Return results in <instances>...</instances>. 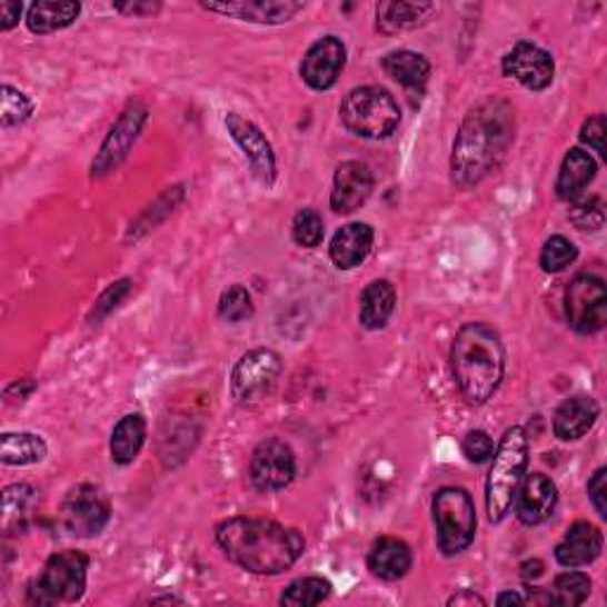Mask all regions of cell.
<instances>
[{"mask_svg": "<svg viewBox=\"0 0 607 607\" xmlns=\"http://www.w3.org/2000/svg\"><path fill=\"white\" fill-rule=\"evenodd\" d=\"M515 136L513 107L504 100H487L462 119L451 152V181L460 190L487 178L508 150Z\"/></svg>", "mask_w": 607, "mask_h": 607, "instance_id": "obj_2", "label": "cell"}, {"mask_svg": "<svg viewBox=\"0 0 607 607\" xmlns=\"http://www.w3.org/2000/svg\"><path fill=\"white\" fill-rule=\"evenodd\" d=\"M112 517L107 496L93 485L71 489L62 504V523L77 537H98Z\"/></svg>", "mask_w": 607, "mask_h": 607, "instance_id": "obj_11", "label": "cell"}, {"mask_svg": "<svg viewBox=\"0 0 607 607\" xmlns=\"http://www.w3.org/2000/svg\"><path fill=\"white\" fill-rule=\"evenodd\" d=\"M558 506V489L553 479L544 472L525 475L520 489L515 496V513L517 520L527 527H537L546 523Z\"/></svg>", "mask_w": 607, "mask_h": 607, "instance_id": "obj_16", "label": "cell"}, {"mask_svg": "<svg viewBox=\"0 0 607 607\" xmlns=\"http://www.w3.org/2000/svg\"><path fill=\"white\" fill-rule=\"evenodd\" d=\"M496 603L498 605H525L527 598L520 596V594H515V591H506V594H501L496 598Z\"/></svg>", "mask_w": 607, "mask_h": 607, "instance_id": "obj_45", "label": "cell"}, {"mask_svg": "<svg viewBox=\"0 0 607 607\" xmlns=\"http://www.w3.org/2000/svg\"><path fill=\"white\" fill-rule=\"evenodd\" d=\"M372 228L368 223H347L335 233L330 242V259L339 271H351L361 266L372 249Z\"/></svg>", "mask_w": 607, "mask_h": 607, "instance_id": "obj_20", "label": "cell"}, {"mask_svg": "<svg viewBox=\"0 0 607 607\" xmlns=\"http://www.w3.org/2000/svg\"><path fill=\"white\" fill-rule=\"evenodd\" d=\"M22 17V3H14V0H3L0 3V29L10 31L12 27L20 24Z\"/></svg>", "mask_w": 607, "mask_h": 607, "instance_id": "obj_42", "label": "cell"}, {"mask_svg": "<svg viewBox=\"0 0 607 607\" xmlns=\"http://www.w3.org/2000/svg\"><path fill=\"white\" fill-rule=\"evenodd\" d=\"M86 584L88 556L81 550H60L48 558L39 577L29 584L27 603L36 607L77 603L86 594Z\"/></svg>", "mask_w": 607, "mask_h": 607, "instance_id": "obj_5", "label": "cell"}, {"mask_svg": "<svg viewBox=\"0 0 607 607\" xmlns=\"http://www.w3.org/2000/svg\"><path fill=\"white\" fill-rule=\"evenodd\" d=\"M39 504V494L29 485H10L3 489V531H24Z\"/></svg>", "mask_w": 607, "mask_h": 607, "instance_id": "obj_29", "label": "cell"}, {"mask_svg": "<svg viewBox=\"0 0 607 607\" xmlns=\"http://www.w3.org/2000/svg\"><path fill=\"white\" fill-rule=\"evenodd\" d=\"M339 117L351 133L368 140L391 136L401 121L395 96L378 86H361L349 91L339 105Z\"/></svg>", "mask_w": 607, "mask_h": 607, "instance_id": "obj_6", "label": "cell"}, {"mask_svg": "<svg viewBox=\"0 0 607 607\" xmlns=\"http://www.w3.org/2000/svg\"><path fill=\"white\" fill-rule=\"evenodd\" d=\"M81 12L79 3H58V0H41L33 3L27 12V27L31 33H56L77 22Z\"/></svg>", "mask_w": 607, "mask_h": 607, "instance_id": "obj_28", "label": "cell"}, {"mask_svg": "<svg viewBox=\"0 0 607 607\" xmlns=\"http://www.w3.org/2000/svg\"><path fill=\"white\" fill-rule=\"evenodd\" d=\"M382 69L389 79H395L408 91H422L427 79H430V62L420 52L414 50H391L382 58Z\"/></svg>", "mask_w": 607, "mask_h": 607, "instance_id": "obj_25", "label": "cell"}, {"mask_svg": "<svg viewBox=\"0 0 607 607\" xmlns=\"http://www.w3.org/2000/svg\"><path fill=\"white\" fill-rule=\"evenodd\" d=\"M202 8L217 14L236 17L240 22L282 24L290 22L307 6L295 3V0H238V3H202Z\"/></svg>", "mask_w": 607, "mask_h": 607, "instance_id": "obj_18", "label": "cell"}, {"mask_svg": "<svg viewBox=\"0 0 607 607\" xmlns=\"http://www.w3.org/2000/svg\"><path fill=\"white\" fill-rule=\"evenodd\" d=\"M437 527V546L444 556H458L466 550L477 531V513L472 496L460 487H444L432 498Z\"/></svg>", "mask_w": 607, "mask_h": 607, "instance_id": "obj_7", "label": "cell"}, {"mask_svg": "<svg viewBox=\"0 0 607 607\" xmlns=\"http://www.w3.org/2000/svg\"><path fill=\"white\" fill-rule=\"evenodd\" d=\"M146 437H148L146 418H142L140 414L123 416L117 422L112 441H110V454L117 466H131V462L138 458L142 444H146Z\"/></svg>", "mask_w": 607, "mask_h": 607, "instance_id": "obj_27", "label": "cell"}, {"mask_svg": "<svg viewBox=\"0 0 607 607\" xmlns=\"http://www.w3.org/2000/svg\"><path fill=\"white\" fill-rule=\"evenodd\" d=\"M223 556L252 575H282L301 558L304 537L266 517H230L217 527Z\"/></svg>", "mask_w": 607, "mask_h": 607, "instance_id": "obj_1", "label": "cell"}, {"mask_svg": "<svg viewBox=\"0 0 607 607\" xmlns=\"http://www.w3.org/2000/svg\"><path fill=\"white\" fill-rule=\"evenodd\" d=\"M255 314L252 295L242 285H230V288L219 299V318L226 324H242Z\"/></svg>", "mask_w": 607, "mask_h": 607, "instance_id": "obj_34", "label": "cell"}, {"mask_svg": "<svg viewBox=\"0 0 607 607\" xmlns=\"http://www.w3.org/2000/svg\"><path fill=\"white\" fill-rule=\"evenodd\" d=\"M148 115L150 112L146 102L140 100L129 102L127 110L119 115V119L112 123L110 133H107L102 140V146L91 165L93 178H105L107 173L117 171L123 165V159L129 157L138 136L142 133V127H146Z\"/></svg>", "mask_w": 607, "mask_h": 607, "instance_id": "obj_9", "label": "cell"}, {"mask_svg": "<svg viewBox=\"0 0 607 607\" xmlns=\"http://www.w3.org/2000/svg\"><path fill=\"white\" fill-rule=\"evenodd\" d=\"M591 596V579L584 573H563L553 581V588L548 591V603L550 605H560V607H575L588 600Z\"/></svg>", "mask_w": 607, "mask_h": 607, "instance_id": "obj_31", "label": "cell"}, {"mask_svg": "<svg viewBox=\"0 0 607 607\" xmlns=\"http://www.w3.org/2000/svg\"><path fill=\"white\" fill-rule=\"evenodd\" d=\"M600 416V406L591 397H573L560 404L553 416V432L563 441L581 439Z\"/></svg>", "mask_w": 607, "mask_h": 607, "instance_id": "obj_21", "label": "cell"}, {"mask_svg": "<svg viewBox=\"0 0 607 607\" xmlns=\"http://www.w3.org/2000/svg\"><path fill=\"white\" fill-rule=\"evenodd\" d=\"M569 219L579 230H598L605 223V205L598 195L591 198H577L573 211H569Z\"/></svg>", "mask_w": 607, "mask_h": 607, "instance_id": "obj_37", "label": "cell"}, {"mask_svg": "<svg viewBox=\"0 0 607 607\" xmlns=\"http://www.w3.org/2000/svg\"><path fill=\"white\" fill-rule=\"evenodd\" d=\"M46 454L48 444L33 432H6L0 437V460L6 466H33L41 462Z\"/></svg>", "mask_w": 607, "mask_h": 607, "instance_id": "obj_30", "label": "cell"}, {"mask_svg": "<svg viewBox=\"0 0 607 607\" xmlns=\"http://www.w3.org/2000/svg\"><path fill=\"white\" fill-rule=\"evenodd\" d=\"M117 10L127 14H155L159 10V3H129V6H117Z\"/></svg>", "mask_w": 607, "mask_h": 607, "instance_id": "obj_44", "label": "cell"}, {"mask_svg": "<svg viewBox=\"0 0 607 607\" xmlns=\"http://www.w3.org/2000/svg\"><path fill=\"white\" fill-rule=\"evenodd\" d=\"M372 188H375V178L368 165L349 159V162H342L335 171L330 207L337 213H351L356 209H361L366 200L370 198Z\"/></svg>", "mask_w": 607, "mask_h": 607, "instance_id": "obj_17", "label": "cell"}, {"mask_svg": "<svg viewBox=\"0 0 607 607\" xmlns=\"http://www.w3.org/2000/svg\"><path fill=\"white\" fill-rule=\"evenodd\" d=\"M129 292H131V280L129 278H123V280L110 285V288H107L102 292V297L96 301V309L91 314V324L98 326L105 316H110L119 307V304L129 297Z\"/></svg>", "mask_w": 607, "mask_h": 607, "instance_id": "obj_38", "label": "cell"}, {"mask_svg": "<svg viewBox=\"0 0 607 607\" xmlns=\"http://www.w3.org/2000/svg\"><path fill=\"white\" fill-rule=\"evenodd\" d=\"M282 361L273 349H252L236 364L230 375V391L242 406H252L273 389L280 378Z\"/></svg>", "mask_w": 607, "mask_h": 607, "instance_id": "obj_10", "label": "cell"}, {"mask_svg": "<svg viewBox=\"0 0 607 607\" xmlns=\"http://www.w3.org/2000/svg\"><path fill=\"white\" fill-rule=\"evenodd\" d=\"M603 553V531L591 523H575L556 546V560L563 567L577 569L591 565Z\"/></svg>", "mask_w": 607, "mask_h": 607, "instance_id": "obj_19", "label": "cell"}, {"mask_svg": "<svg viewBox=\"0 0 607 607\" xmlns=\"http://www.w3.org/2000/svg\"><path fill=\"white\" fill-rule=\"evenodd\" d=\"M594 178H596V159L581 148H573L565 155L560 173H558V181H556L558 198L565 202H575L577 198H581V192L588 188V183H591Z\"/></svg>", "mask_w": 607, "mask_h": 607, "instance_id": "obj_23", "label": "cell"}, {"mask_svg": "<svg viewBox=\"0 0 607 607\" xmlns=\"http://www.w3.org/2000/svg\"><path fill=\"white\" fill-rule=\"evenodd\" d=\"M435 12L432 3H378L375 8V27L385 36L410 31L427 22Z\"/></svg>", "mask_w": 607, "mask_h": 607, "instance_id": "obj_26", "label": "cell"}, {"mask_svg": "<svg viewBox=\"0 0 607 607\" xmlns=\"http://www.w3.org/2000/svg\"><path fill=\"white\" fill-rule=\"evenodd\" d=\"M567 324L579 335H596L607 324V290L598 276L581 273L565 295Z\"/></svg>", "mask_w": 607, "mask_h": 607, "instance_id": "obj_8", "label": "cell"}, {"mask_svg": "<svg viewBox=\"0 0 607 607\" xmlns=\"http://www.w3.org/2000/svg\"><path fill=\"white\" fill-rule=\"evenodd\" d=\"M31 112H33V102L22 91H17V88L10 83L0 88V123H3V129L22 127V123L31 117Z\"/></svg>", "mask_w": 607, "mask_h": 607, "instance_id": "obj_33", "label": "cell"}, {"mask_svg": "<svg viewBox=\"0 0 607 607\" xmlns=\"http://www.w3.org/2000/svg\"><path fill=\"white\" fill-rule=\"evenodd\" d=\"M588 498L600 517H607V470L600 468L588 481Z\"/></svg>", "mask_w": 607, "mask_h": 607, "instance_id": "obj_41", "label": "cell"}, {"mask_svg": "<svg viewBox=\"0 0 607 607\" xmlns=\"http://www.w3.org/2000/svg\"><path fill=\"white\" fill-rule=\"evenodd\" d=\"M226 129L230 138L236 140V146L242 150V155L247 157L249 167H252V173L266 188H271L276 183V155L269 138L261 133L257 123L245 119L238 112L226 115Z\"/></svg>", "mask_w": 607, "mask_h": 607, "instance_id": "obj_13", "label": "cell"}, {"mask_svg": "<svg viewBox=\"0 0 607 607\" xmlns=\"http://www.w3.org/2000/svg\"><path fill=\"white\" fill-rule=\"evenodd\" d=\"M332 591V586L328 579L324 577H304L292 581L288 588H285V594L280 596V605L288 607H311L324 603Z\"/></svg>", "mask_w": 607, "mask_h": 607, "instance_id": "obj_32", "label": "cell"}, {"mask_svg": "<svg viewBox=\"0 0 607 607\" xmlns=\"http://www.w3.org/2000/svg\"><path fill=\"white\" fill-rule=\"evenodd\" d=\"M496 454L494 439L485 430H472L462 439V456H466L470 462H487Z\"/></svg>", "mask_w": 607, "mask_h": 607, "instance_id": "obj_39", "label": "cell"}, {"mask_svg": "<svg viewBox=\"0 0 607 607\" xmlns=\"http://www.w3.org/2000/svg\"><path fill=\"white\" fill-rule=\"evenodd\" d=\"M584 146H588L591 150H596L600 157H605V117L603 115H594L591 119L584 121L581 133H579Z\"/></svg>", "mask_w": 607, "mask_h": 607, "instance_id": "obj_40", "label": "cell"}, {"mask_svg": "<svg viewBox=\"0 0 607 607\" xmlns=\"http://www.w3.org/2000/svg\"><path fill=\"white\" fill-rule=\"evenodd\" d=\"M324 236H326V226H324V217H320L318 211L314 209L297 211V217L292 221V238L299 247L314 249L324 242Z\"/></svg>", "mask_w": 607, "mask_h": 607, "instance_id": "obj_36", "label": "cell"}, {"mask_svg": "<svg viewBox=\"0 0 607 607\" xmlns=\"http://www.w3.org/2000/svg\"><path fill=\"white\" fill-rule=\"evenodd\" d=\"M347 64V48L337 36H324L318 39L301 60L299 74L304 83L311 86L314 91H328L342 74Z\"/></svg>", "mask_w": 607, "mask_h": 607, "instance_id": "obj_14", "label": "cell"}, {"mask_svg": "<svg viewBox=\"0 0 607 607\" xmlns=\"http://www.w3.org/2000/svg\"><path fill=\"white\" fill-rule=\"evenodd\" d=\"M529 462V439L520 425L506 430L501 444L496 446L491 458V470L487 477V515L489 523L498 525L510 513L517 489L527 475Z\"/></svg>", "mask_w": 607, "mask_h": 607, "instance_id": "obj_4", "label": "cell"}, {"mask_svg": "<svg viewBox=\"0 0 607 607\" xmlns=\"http://www.w3.org/2000/svg\"><path fill=\"white\" fill-rule=\"evenodd\" d=\"M397 309V290L389 280H372L361 295L359 320L366 330H380Z\"/></svg>", "mask_w": 607, "mask_h": 607, "instance_id": "obj_24", "label": "cell"}, {"mask_svg": "<svg viewBox=\"0 0 607 607\" xmlns=\"http://www.w3.org/2000/svg\"><path fill=\"white\" fill-rule=\"evenodd\" d=\"M449 605H487V600L477 596L475 591H470V588H462V591L449 598Z\"/></svg>", "mask_w": 607, "mask_h": 607, "instance_id": "obj_43", "label": "cell"}, {"mask_svg": "<svg viewBox=\"0 0 607 607\" xmlns=\"http://www.w3.org/2000/svg\"><path fill=\"white\" fill-rule=\"evenodd\" d=\"M579 252L573 240H567L563 236H553L546 240L541 249V269L546 273H560L567 266H573L577 261Z\"/></svg>", "mask_w": 607, "mask_h": 607, "instance_id": "obj_35", "label": "cell"}, {"mask_svg": "<svg viewBox=\"0 0 607 607\" xmlns=\"http://www.w3.org/2000/svg\"><path fill=\"white\" fill-rule=\"evenodd\" d=\"M504 74L520 81L527 91H546L556 77V62L537 43L520 41L504 58Z\"/></svg>", "mask_w": 607, "mask_h": 607, "instance_id": "obj_15", "label": "cell"}, {"mask_svg": "<svg viewBox=\"0 0 607 607\" xmlns=\"http://www.w3.org/2000/svg\"><path fill=\"white\" fill-rule=\"evenodd\" d=\"M451 370L468 404H487L501 387L506 372L501 337L487 324H466L454 337Z\"/></svg>", "mask_w": 607, "mask_h": 607, "instance_id": "obj_3", "label": "cell"}, {"mask_svg": "<svg viewBox=\"0 0 607 607\" xmlns=\"http://www.w3.org/2000/svg\"><path fill=\"white\" fill-rule=\"evenodd\" d=\"M410 565H414V553H410L406 541L397 537L378 539L368 553V569L372 577L382 581H397L406 577Z\"/></svg>", "mask_w": 607, "mask_h": 607, "instance_id": "obj_22", "label": "cell"}, {"mask_svg": "<svg viewBox=\"0 0 607 607\" xmlns=\"http://www.w3.org/2000/svg\"><path fill=\"white\" fill-rule=\"evenodd\" d=\"M297 475L295 451L280 439L261 441L249 460V479L259 491H280Z\"/></svg>", "mask_w": 607, "mask_h": 607, "instance_id": "obj_12", "label": "cell"}]
</instances>
